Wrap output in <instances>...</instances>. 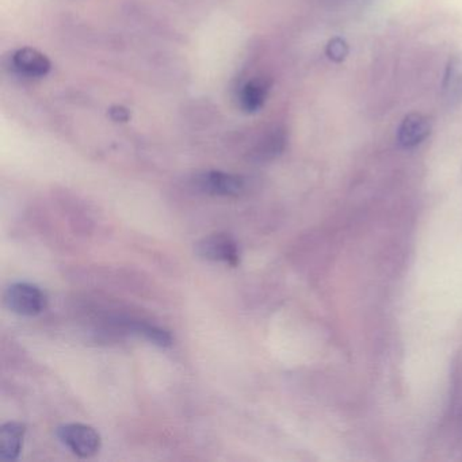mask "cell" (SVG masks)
Returning <instances> with one entry per match:
<instances>
[{
  "label": "cell",
  "instance_id": "obj_1",
  "mask_svg": "<svg viewBox=\"0 0 462 462\" xmlns=\"http://www.w3.org/2000/svg\"><path fill=\"white\" fill-rule=\"evenodd\" d=\"M5 304L12 312L21 316H37L48 307V296L33 283H13L5 291Z\"/></svg>",
  "mask_w": 462,
  "mask_h": 462
},
{
  "label": "cell",
  "instance_id": "obj_2",
  "mask_svg": "<svg viewBox=\"0 0 462 462\" xmlns=\"http://www.w3.org/2000/svg\"><path fill=\"white\" fill-rule=\"evenodd\" d=\"M56 435L67 448L80 458H91L101 450V435L88 424H63L56 430Z\"/></svg>",
  "mask_w": 462,
  "mask_h": 462
},
{
  "label": "cell",
  "instance_id": "obj_3",
  "mask_svg": "<svg viewBox=\"0 0 462 462\" xmlns=\"http://www.w3.org/2000/svg\"><path fill=\"white\" fill-rule=\"evenodd\" d=\"M193 185L201 193L224 199H237L247 190L245 178L223 171L199 172L194 177Z\"/></svg>",
  "mask_w": 462,
  "mask_h": 462
},
{
  "label": "cell",
  "instance_id": "obj_4",
  "mask_svg": "<svg viewBox=\"0 0 462 462\" xmlns=\"http://www.w3.org/2000/svg\"><path fill=\"white\" fill-rule=\"evenodd\" d=\"M196 254L207 261L236 267L240 263V250L236 240L228 234L217 232L202 237L196 243Z\"/></svg>",
  "mask_w": 462,
  "mask_h": 462
},
{
  "label": "cell",
  "instance_id": "obj_5",
  "mask_svg": "<svg viewBox=\"0 0 462 462\" xmlns=\"http://www.w3.org/2000/svg\"><path fill=\"white\" fill-rule=\"evenodd\" d=\"M12 66L18 75L29 79H39L50 74L52 64L47 56L32 48H23L13 55Z\"/></svg>",
  "mask_w": 462,
  "mask_h": 462
},
{
  "label": "cell",
  "instance_id": "obj_6",
  "mask_svg": "<svg viewBox=\"0 0 462 462\" xmlns=\"http://www.w3.org/2000/svg\"><path fill=\"white\" fill-rule=\"evenodd\" d=\"M431 134V123L420 113H410L405 116L397 131L399 144L404 148H415L420 145Z\"/></svg>",
  "mask_w": 462,
  "mask_h": 462
},
{
  "label": "cell",
  "instance_id": "obj_7",
  "mask_svg": "<svg viewBox=\"0 0 462 462\" xmlns=\"http://www.w3.org/2000/svg\"><path fill=\"white\" fill-rule=\"evenodd\" d=\"M442 98L448 107L462 105V52L454 53L446 64Z\"/></svg>",
  "mask_w": 462,
  "mask_h": 462
},
{
  "label": "cell",
  "instance_id": "obj_8",
  "mask_svg": "<svg viewBox=\"0 0 462 462\" xmlns=\"http://www.w3.org/2000/svg\"><path fill=\"white\" fill-rule=\"evenodd\" d=\"M25 424L9 421L0 427V456L6 461L20 458L25 439Z\"/></svg>",
  "mask_w": 462,
  "mask_h": 462
},
{
  "label": "cell",
  "instance_id": "obj_9",
  "mask_svg": "<svg viewBox=\"0 0 462 462\" xmlns=\"http://www.w3.org/2000/svg\"><path fill=\"white\" fill-rule=\"evenodd\" d=\"M270 83L266 79L250 80L239 91V106L243 112L256 113L263 107L269 96Z\"/></svg>",
  "mask_w": 462,
  "mask_h": 462
},
{
  "label": "cell",
  "instance_id": "obj_10",
  "mask_svg": "<svg viewBox=\"0 0 462 462\" xmlns=\"http://www.w3.org/2000/svg\"><path fill=\"white\" fill-rule=\"evenodd\" d=\"M129 328L147 337L150 342L162 346V347L171 346L172 337L170 335V332L164 331V329L159 328V327L152 326V324L145 323V321H132V323L129 324Z\"/></svg>",
  "mask_w": 462,
  "mask_h": 462
},
{
  "label": "cell",
  "instance_id": "obj_11",
  "mask_svg": "<svg viewBox=\"0 0 462 462\" xmlns=\"http://www.w3.org/2000/svg\"><path fill=\"white\" fill-rule=\"evenodd\" d=\"M327 56L335 63H342L348 56V45L340 37H335L328 42L326 48Z\"/></svg>",
  "mask_w": 462,
  "mask_h": 462
},
{
  "label": "cell",
  "instance_id": "obj_12",
  "mask_svg": "<svg viewBox=\"0 0 462 462\" xmlns=\"http://www.w3.org/2000/svg\"><path fill=\"white\" fill-rule=\"evenodd\" d=\"M116 112H117V117H115V120H120V121H126L128 120V117H129V113L126 112L125 109H123V107H117V110H116Z\"/></svg>",
  "mask_w": 462,
  "mask_h": 462
}]
</instances>
